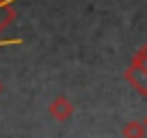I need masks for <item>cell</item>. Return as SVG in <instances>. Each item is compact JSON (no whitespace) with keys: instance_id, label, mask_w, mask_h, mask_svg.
<instances>
[{"instance_id":"cell-1","label":"cell","mask_w":147,"mask_h":138,"mask_svg":"<svg viewBox=\"0 0 147 138\" xmlns=\"http://www.w3.org/2000/svg\"><path fill=\"white\" fill-rule=\"evenodd\" d=\"M123 78L128 80V84L138 93L141 97H147V71L138 65L130 63V67L123 71Z\"/></svg>"},{"instance_id":"cell-2","label":"cell","mask_w":147,"mask_h":138,"mask_svg":"<svg viewBox=\"0 0 147 138\" xmlns=\"http://www.w3.org/2000/svg\"><path fill=\"white\" fill-rule=\"evenodd\" d=\"M48 112H50L52 119H56V121H61V123H63V121L71 119V115H74V104L67 99V97L59 95V97H54V99L50 101Z\"/></svg>"},{"instance_id":"cell-3","label":"cell","mask_w":147,"mask_h":138,"mask_svg":"<svg viewBox=\"0 0 147 138\" xmlns=\"http://www.w3.org/2000/svg\"><path fill=\"white\" fill-rule=\"evenodd\" d=\"M147 134V125L143 121H128L121 127V136L123 138H145Z\"/></svg>"},{"instance_id":"cell-4","label":"cell","mask_w":147,"mask_h":138,"mask_svg":"<svg viewBox=\"0 0 147 138\" xmlns=\"http://www.w3.org/2000/svg\"><path fill=\"white\" fill-rule=\"evenodd\" d=\"M132 63L138 65V67H143V69L147 71V56H145V52H143V50H138L136 54L132 56Z\"/></svg>"},{"instance_id":"cell-5","label":"cell","mask_w":147,"mask_h":138,"mask_svg":"<svg viewBox=\"0 0 147 138\" xmlns=\"http://www.w3.org/2000/svg\"><path fill=\"white\" fill-rule=\"evenodd\" d=\"M141 50H143V52H145V56H147V41H145V43H143V48H141Z\"/></svg>"},{"instance_id":"cell-6","label":"cell","mask_w":147,"mask_h":138,"mask_svg":"<svg viewBox=\"0 0 147 138\" xmlns=\"http://www.w3.org/2000/svg\"><path fill=\"white\" fill-rule=\"evenodd\" d=\"M0 93H2V80H0Z\"/></svg>"},{"instance_id":"cell-7","label":"cell","mask_w":147,"mask_h":138,"mask_svg":"<svg viewBox=\"0 0 147 138\" xmlns=\"http://www.w3.org/2000/svg\"><path fill=\"white\" fill-rule=\"evenodd\" d=\"M143 123H145V125H147V117H145V121H143Z\"/></svg>"}]
</instances>
